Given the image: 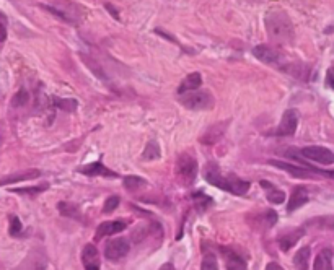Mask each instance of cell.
Instances as JSON below:
<instances>
[{"mask_svg":"<svg viewBox=\"0 0 334 270\" xmlns=\"http://www.w3.org/2000/svg\"><path fill=\"white\" fill-rule=\"evenodd\" d=\"M253 56L258 60H261L262 64L266 65H272V67H282L284 64V57L277 49L266 46V44H261V46H256L253 49Z\"/></svg>","mask_w":334,"mask_h":270,"instance_id":"6","label":"cell"},{"mask_svg":"<svg viewBox=\"0 0 334 270\" xmlns=\"http://www.w3.org/2000/svg\"><path fill=\"white\" fill-rule=\"evenodd\" d=\"M127 228L126 221L121 220H114V221H103L98 228H96V239L104 238V236H113L116 233H121Z\"/></svg>","mask_w":334,"mask_h":270,"instance_id":"13","label":"cell"},{"mask_svg":"<svg viewBox=\"0 0 334 270\" xmlns=\"http://www.w3.org/2000/svg\"><path fill=\"white\" fill-rule=\"evenodd\" d=\"M269 163L272 166L279 168V169L287 171L288 174H292L295 177H311L310 169H305L303 166H294V165H288V163H284V161H277V160H272V161H269Z\"/></svg>","mask_w":334,"mask_h":270,"instance_id":"16","label":"cell"},{"mask_svg":"<svg viewBox=\"0 0 334 270\" xmlns=\"http://www.w3.org/2000/svg\"><path fill=\"white\" fill-rule=\"evenodd\" d=\"M202 268H217V262H215V257L212 256H207L204 259V262H202Z\"/></svg>","mask_w":334,"mask_h":270,"instance_id":"31","label":"cell"},{"mask_svg":"<svg viewBox=\"0 0 334 270\" xmlns=\"http://www.w3.org/2000/svg\"><path fill=\"white\" fill-rule=\"evenodd\" d=\"M147 183L144 177H139V176H127L124 177V187L130 192H137L140 187H144Z\"/></svg>","mask_w":334,"mask_h":270,"instance_id":"24","label":"cell"},{"mask_svg":"<svg viewBox=\"0 0 334 270\" xmlns=\"http://www.w3.org/2000/svg\"><path fill=\"white\" fill-rule=\"evenodd\" d=\"M308 199H310L308 189H306L305 186H297L294 189L292 195H290V200H288V205H287V212L288 213L295 212L297 209H300V207H303L306 202H308Z\"/></svg>","mask_w":334,"mask_h":270,"instance_id":"12","label":"cell"},{"mask_svg":"<svg viewBox=\"0 0 334 270\" xmlns=\"http://www.w3.org/2000/svg\"><path fill=\"white\" fill-rule=\"evenodd\" d=\"M298 127V112L295 109H287L280 119V124L276 130V135L279 137H288V135H294Z\"/></svg>","mask_w":334,"mask_h":270,"instance_id":"8","label":"cell"},{"mask_svg":"<svg viewBox=\"0 0 334 270\" xmlns=\"http://www.w3.org/2000/svg\"><path fill=\"white\" fill-rule=\"evenodd\" d=\"M130 251L129 241L124 238H116L106 242L104 246V257H106L109 262H119V260L124 259Z\"/></svg>","mask_w":334,"mask_h":270,"instance_id":"5","label":"cell"},{"mask_svg":"<svg viewBox=\"0 0 334 270\" xmlns=\"http://www.w3.org/2000/svg\"><path fill=\"white\" fill-rule=\"evenodd\" d=\"M7 39V26L4 21H0V42H4Z\"/></svg>","mask_w":334,"mask_h":270,"instance_id":"33","label":"cell"},{"mask_svg":"<svg viewBox=\"0 0 334 270\" xmlns=\"http://www.w3.org/2000/svg\"><path fill=\"white\" fill-rule=\"evenodd\" d=\"M142 156H144V160H158L160 158V147H158V143L155 140L147 143Z\"/></svg>","mask_w":334,"mask_h":270,"instance_id":"26","label":"cell"},{"mask_svg":"<svg viewBox=\"0 0 334 270\" xmlns=\"http://www.w3.org/2000/svg\"><path fill=\"white\" fill-rule=\"evenodd\" d=\"M220 253L224 256V260L228 268H244L246 262L241 256H238L235 253L233 249H228V248H220Z\"/></svg>","mask_w":334,"mask_h":270,"instance_id":"18","label":"cell"},{"mask_svg":"<svg viewBox=\"0 0 334 270\" xmlns=\"http://www.w3.org/2000/svg\"><path fill=\"white\" fill-rule=\"evenodd\" d=\"M59 212L69 218H80V212L74 205V204H67V202H60L59 204Z\"/></svg>","mask_w":334,"mask_h":270,"instance_id":"25","label":"cell"},{"mask_svg":"<svg viewBox=\"0 0 334 270\" xmlns=\"http://www.w3.org/2000/svg\"><path fill=\"white\" fill-rule=\"evenodd\" d=\"M80 173L86 174V176H103V177H116L118 174L114 171L108 169L103 163H92L86 165L83 168H80Z\"/></svg>","mask_w":334,"mask_h":270,"instance_id":"17","label":"cell"},{"mask_svg":"<svg viewBox=\"0 0 334 270\" xmlns=\"http://www.w3.org/2000/svg\"><path fill=\"white\" fill-rule=\"evenodd\" d=\"M48 189V186H39V187H25V189H13L12 192H16V194H38L41 191H44Z\"/></svg>","mask_w":334,"mask_h":270,"instance_id":"29","label":"cell"},{"mask_svg":"<svg viewBox=\"0 0 334 270\" xmlns=\"http://www.w3.org/2000/svg\"><path fill=\"white\" fill-rule=\"evenodd\" d=\"M180 103L191 111H206V109H212L215 100L209 89L196 88L180 95Z\"/></svg>","mask_w":334,"mask_h":270,"instance_id":"3","label":"cell"},{"mask_svg":"<svg viewBox=\"0 0 334 270\" xmlns=\"http://www.w3.org/2000/svg\"><path fill=\"white\" fill-rule=\"evenodd\" d=\"M326 85H328L331 89H334V69H332V67L328 70V74H326Z\"/></svg>","mask_w":334,"mask_h":270,"instance_id":"32","label":"cell"},{"mask_svg":"<svg viewBox=\"0 0 334 270\" xmlns=\"http://www.w3.org/2000/svg\"><path fill=\"white\" fill-rule=\"evenodd\" d=\"M174 174L181 186H191L194 184L197 177V160L189 155V153H181L176 160V166H174Z\"/></svg>","mask_w":334,"mask_h":270,"instance_id":"4","label":"cell"},{"mask_svg":"<svg viewBox=\"0 0 334 270\" xmlns=\"http://www.w3.org/2000/svg\"><path fill=\"white\" fill-rule=\"evenodd\" d=\"M320 173H323V174H326V176L334 179V171H320Z\"/></svg>","mask_w":334,"mask_h":270,"instance_id":"34","label":"cell"},{"mask_svg":"<svg viewBox=\"0 0 334 270\" xmlns=\"http://www.w3.org/2000/svg\"><path fill=\"white\" fill-rule=\"evenodd\" d=\"M332 267V251L323 249L321 253L316 256V260L313 264L315 270H329Z\"/></svg>","mask_w":334,"mask_h":270,"instance_id":"20","label":"cell"},{"mask_svg":"<svg viewBox=\"0 0 334 270\" xmlns=\"http://www.w3.org/2000/svg\"><path fill=\"white\" fill-rule=\"evenodd\" d=\"M119 202H121V199H119L118 195H111V197H108V199L104 200L103 212H104V213H111V212H114V210L118 209Z\"/></svg>","mask_w":334,"mask_h":270,"instance_id":"27","label":"cell"},{"mask_svg":"<svg viewBox=\"0 0 334 270\" xmlns=\"http://www.w3.org/2000/svg\"><path fill=\"white\" fill-rule=\"evenodd\" d=\"M305 235V230L302 228H298V230H287L284 231L282 235H280L277 238V244L280 248V251H284V253H287V251L292 249L298 241H300V238Z\"/></svg>","mask_w":334,"mask_h":270,"instance_id":"10","label":"cell"},{"mask_svg":"<svg viewBox=\"0 0 334 270\" xmlns=\"http://www.w3.org/2000/svg\"><path fill=\"white\" fill-rule=\"evenodd\" d=\"M82 264L85 268H98L100 267V254L93 244H86L82 251Z\"/></svg>","mask_w":334,"mask_h":270,"instance_id":"15","label":"cell"},{"mask_svg":"<svg viewBox=\"0 0 334 270\" xmlns=\"http://www.w3.org/2000/svg\"><path fill=\"white\" fill-rule=\"evenodd\" d=\"M26 101H28V93L21 89V92L13 98V106H23Z\"/></svg>","mask_w":334,"mask_h":270,"instance_id":"30","label":"cell"},{"mask_svg":"<svg viewBox=\"0 0 334 270\" xmlns=\"http://www.w3.org/2000/svg\"><path fill=\"white\" fill-rule=\"evenodd\" d=\"M302 156L308 158L311 161H316L320 165H334V153L329 148L318 147V145H311V147H305L302 148Z\"/></svg>","mask_w":334,"mask_h":270,"instance_id":"7","label":"cell"},{"mask_svg":"<svg viewBox=\"0 0 334 270\" xmlns=\"http://www.w3.org/2000/svg\"><path fill=\"white\" fill-rule=\"evenodd\" d=\"M308 259H310V248L305 246V248H302V249L295 254L294 264H295L298 268H306V267H308Z\"/></svg>","mask_w":334,"mask_h":270,"instance_id":"23","label":"cell"},{"mask_svg":"<svg viewBox=\"0 0 334 270\" xmlns=\"http://www.w3.org/2000/svg\"><path fill=\"white\" fill-rule=\"evenodd\" d=\"M261 186L268 189L266 197H268V200H269L271 204H282V202L285 200V194L280 191V189H276L274 186L269 184V183H266V181H262Z\"/></svg>","mask_w":334,"mask_h":270,"instance_id":"21","label":"cell"},{"mask_svg":"<svg viewBox=\"0 0 334 270\" xmlns=\"http://www.w3.org/2000/svg\"><path fill=\"white\" fill-rule=\"evenodd\" d=\"M0 143H2V137H0Z\"/></svg>","mask_w":334,"mask_h":270,"instance_id":"36","label":"cell"},{"mask_svg":"<svg viewBox=\"0 0 334 270\" xmlns=\"http://www.w3.org/2000/svg\"><path fill=\"white\" fill-rule=\"evenodd\" d=\"M41 176L39 169H26V171H20V173H15L10 176L0 177V186H8L13 183H20V181H30V179H36Z\"/></svg>","mask_w":334,"mask_h":270,"instance_id":"14","label":"cell"},{"mask_svg":"<svg viewBox=\"0 0 334 270\" xmlns=\"http://www.w3.org/2000/svg\"><path fill=\"white\" fill-rule=\"evenodd\" d=\"M201 85H202L201 74H199V72H192V74H189L181 82V85L178 86V95H183V93H186V92H191V89L201 88Z\"/></svg>","mask_w":334,"mask_h":270,"instance_id":"19","label":"cell"},{"mask_svg":"<svg viewBox=\"0 0 334 270\" xmlns=\"http://www.w3.org/2000/svg\"><path fill=\"white\" fill-rule=\"evenodd\" d=\"M306 227H313L316 230H334V217H318L306 223Z\"/></svg>","mask_w":334,"mask_h":270,"instance_id":"22","label":"cell"},{"mask_svg":"<svg viewBox=\"0 0 334 270\" xmlns=\"http://www.w3.org/2000/svg\"><path fill=\"white\" fill-rule=\"evenodd\" d=\"M23 231V224L20 221L18 217H10V228H8V233L12 236H20Z\"/></svg>","mask_w":334,"mask_h":270,"instance_id":"28","label":"cell"},{"mask_svg":"<svg viewBox=\"0 0 334 270\" xmlns=\"http://www.w3.org/2000/svg\"><path fill=\"white\" fill-rule=\"evenodd\" d=\"M266 31L271 41L277 44H288L295 39L294 23L282 10H272L266 15Z\"/></svg>","mask_w":334,"mask_h":270,"instance_id":"2","label":"cell"},{"mask_svg":"<svg viewBox=\"0 0 334 270\" xmlns=\"http://www.w3.org/2000/svg\"><path fill=\"white\" fill-rule=\"evenodd\" d=\"M204 177L209 184H212L218 189H224V191L235 194V195H244L250 191L251 184L244 179H240L235 174H224L220 168L215 163H209L204 169Z\"/></svg>","mask_w":334,"mask_h":270,"instance_id":"1","label":"cell"},{"mask_svg":"<svg viewBox=\"0 0 334 270\" xmlns=\"http://www.w3.org/2000/svg\"><path fill=\"white\" fill-rule=\"evenodd\" d=\"M230 124L228 121H224V122H217L214 125H210V127L201 135V143H206V145H212V143L218 142L222 137H224V133L227 130V125Z\"/></svg>","mask_w":334,"mask_h":270,"instance_id":"11","label":"cell"},{"mask_svg":"<svg viewBox=\"0 0 334 270\" xmlns=\"http://www.w3.org/2000/svg\"><path fill=\"white\" fill-rule=\"evenodd\" d=\"M268 268H280V265L279 264H269Z\"/></svg>","mask_w":334,"mask_h":270,"instance_id":"35","label":"cell"},{"mask_svg":"<svg viewBox=\"0 0 334 270\" xmlns=\"http://www.w3.org/2000/svg\"><path fill=\"white\" fill-rule=\"evenodd\" d=\"M248 223L254 230H269L277 223V213L274 210H262L254 215V218H248Z\"/></svg>","mask_w":334,"mask_h":270,"instance_id":"9","label":"cell"}]
</instances>
